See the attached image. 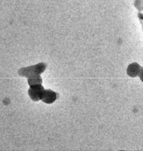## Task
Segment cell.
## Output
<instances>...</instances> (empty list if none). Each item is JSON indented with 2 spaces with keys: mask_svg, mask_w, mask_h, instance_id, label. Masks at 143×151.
Listing matches in <instances>:
<instances>
[{
  "mask_svg": "<svg viewBox=\"0 0 143 151\" xmlns=\"http://www.w3.org/2000/svg\"><path fill=\"white\" fill-rule=\"evenodd\" d=\"M46 68V64L41 63L34 65L22 68L19 70L18 74L21 76H24L27 78L37 77L44 71Z\"/></svg>",
  "mask_w": 143,
  "mask_h": 151,
  "instance_id": "cell-1",
  "label": "cell"
},
{
  "mask_svg": "<svg viewBox=\"0 0 143 151\" xmlns=\"http://www.w3.org/2000/svg\"><path fill=\"white\" fill-rule=\"evenodd\" d=\"M44 88L41 84H35L30 86L28 89V94L31 99L34 101L40 100L41 95Z\"/></svg>",
  "mask_w": 143,
  "mask_h": 151,
  "instance_id": "cell-2",
  "label": "cell"
},
{
  "mask_svg": "<svg viewBox=\"0 0 143 151\" xmlns=\"http://www.w3.org/2000/svg\"><path fill=\"white\" fill-rule=\"evenodd\" d=\"M57 99V93L51 90H44L40 100L47 104H51Z\"/></svg>",
  "mask_w": 143,
  "mask_h": 151,
  "instance_id": "cell-3",
  "label": "cell"
},
{
  "mask_svg": "<svg viewBox=\"0 0 143 151\" xmlns=\"http://www.w3.org/2000/svg\"><path fill=\"white\" fill-rule=\"evenodd\" d=\"M142 72V67L136 63H133L129 64L126 70L127 74L132 77H135L139 76L141 78Z\"/></svg>",
  "mask_w": 143,
  "mask_h": 151,
  "instance_id": "cell-4",
  "label": "cell"
},
{
  "mask_svg": "<svg viewBox=\"0 0 143 151\" xmlns=\"http://www.w3.org/2000/svg\"><path fill=\"white\" fill-rule=\"evenodd\" d=\"M28 83L30 86L35 85V84H42V78L40 76L37 77L33 78H28Z\"/></svg>",
  "mask_w": 143,
  "mask_h": 151,
  "instance_id": "cell-5",
  "label": "cell"
}]
</instances>
